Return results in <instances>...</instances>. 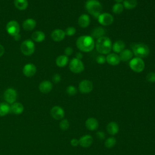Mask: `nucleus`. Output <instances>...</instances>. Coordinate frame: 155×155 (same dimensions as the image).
Segmentation results:
<instances>
[{
    "mask_svg": "<svg viewBox=\"0 0 155 155\" xmlns=\"http://www.w3.org/2000/svg\"><path fill=\"white\" fill-rule=\"evenodd\" d=\"M76 46L80 51L90 52L94 48V41L91 36L83 35L78 38Z\"/></svg>",
    "mask_w": 155,
    "mask_h": 155,
    "instance_id": "f257e3e1",
    "label": "nucleus"
},
{
    "mask_svg": "<svg viewBox=\"0 0 155 155\" xmlns=\"http://www.w3.org/2000/svg\"><path fill=\"white\" fill-rule=\"evenodd\" d=\"M96 48L101 54H108L112 49L111 39L106 36H102L97 39L96 43Z\"/></svg>",
    "mask_w": 155,
    "mask_h": 155,
    "instance_id": "f03ea898",
    "label": "nucleus"
},
{
    "mask_svg": "<svg viewBox=\"0 0 155 155\" xmlns=\"http://www.w3.org/2000/svg\"><path fill=\"white\" fill-rule=\"evenodd\" d=\"M85 8L91 16L97 19L98 16L101 14L102 6L97 0H88L85 2Z\"/></svg>",
    "mask_w": 155,
    "mask_h": 155,
    "instance_id": "7ed1b4c3",
    "label": "nucleus"
},
{
    "mask_svg": "<svg viewBox=\"0 0 155 155\" xmlns=\"http://www.w3.org/2000/svg\"><path fill=\"white\" fill-rule=\"evenodd\" d=\"M132 51L133 53L136 57L141 59L146 58L150 53L149 47L147 45L142 43L134 44L132 47Z\"/></svg>",
    "mask_w": 155,
    "mask_h": 155,
    "instance_id": "20e7f679",
    "label": "nucleus"
},
{
    "mask_svg": "<svg viewBox=\"0 0 155 155\" xmlns=\"http://www.w3.org/2000/svg\"><path fill=\"white\" fill-rule=\"evenodd\" d=\"M35 50V45L31 39H26L21 43V51L25 56L31 55Z\"/></svg>",
    "mask_w": 155,
    "mask_h": 155,
    "instance_id": "39448f33",
    "label": "nucleus"
},
{
    "mask_svg": "<svg viewBox=\"0 0 155 155\" xmlns=\"http://www.w3.org/2000/svg\"><path fill=\"white\" fill-rule=\"evenodd\" d=\"M130 68L134 72H142L145 68V63L140 58H134L131 59L129 62Z\"/></svg>",
    "mask_w": 155,
    "mask_h": 155,
    "instance_id": "423d86ee",
    "label": "nucleus"
},
{
    "mask_svg": "<svg viewBox=\"0 0 155 155\" xmlns=\"http://www.w3.org/2000/svg\"><path fill=\"white\" fill-rule=\"evenodd\" d=\"M6 31L8 35L14 37L19 34L20 26L19 23L15 20L10 21L6 25Z\"/></svg>",
    "mask_w": 155,
    "mask_h": 155,
    "instance_id": "0eeeda50",
    "label": "nucleus"
},
{
    "mask_svg": "<svg viewBox=\"0 0 155 155\" xmlns=\"http://www.w3.org/2000/svg\"><path fill=\"white\" fill-rule=\"evenodd\" d=\"M69 68L74 73H79L84 70V65L81 60L74 58L71 60L69 64Z\"/></svg>",
    "mask_w": 155,
    "mask_h": 155,
    "instance_id": "6e6552de",
    "label": "nucleus"
},
{
    "mask_svg": "<svg viewBox=\"0 0 155 155\" xmlns=\"http://www.w3.org/2000/svg\"><path fill=\"white\" fill-rule=\"evenodd\" d=\"M4 99L8 104H13L17 99V92L12 88L6 89L4 93Z\"/></svg>",
    "mask_w": 155,
    "mask_h": 155,
    "instance_id": "1a4fd4ad",
    "label": "nucleus"
},
{
    "mask_svg": "<svg viewBox=\"0 0 155 155\" xmlns=\"http://www.w3.org/2000/svg\"><path fill=\"white\" fill-rule=\"evenodd\" d=\"M99 22L102 25H109L113 22L114 18L113 16L108 13H101L97 18Z\"/></svg>",
    "mask_w": 155,
    "mask_h": 155,
    "instance_id": "9d476101",
    "label": "nucleus"
},
{
    "mask_svg": "<svg viewBox=\"0 0 155 155\" xmlns=\"http://www.w3.org/2000/svg\"><path fill=\"white\" fill-rule=\"evenodd\" d=\"M93 88L92 82L88 80H83L79 84V90L82 93H88L92 91Z\"/></svg>",
    "mask_w": 155,
    "mask_h": 155,
    "instance_id": "9b49d317",
    "label": "nucleus"
},
{
    "mask_svg": "<svg viewBox=\"0 0 155 155\" xmlns=\"http://www.w3.org/2000/svg\"><path fill=\"white\" fill-rule=\"evenodd\" d=\"M36 72V67L32 63L25 64L22 68V73L26 77H32Z\"/></svg>",
    "mask_w": 155,
    "mask_h": 155,
    "instance_id": "f8f14e48",
    "label": "nucleus"
},
{
    "mask_svg": "<svg viewBox=\"0 0 155 155\" xmlns=\"http://www.w3.org/2000/svg\"><path fill=\"white\" fill-rule=\"evenodd\" d=\"M50 114L53 118L56 120L62 119L64 117V110L59 106H54L53 107L50 111Z\"/></svg>",
    "mask_w": 155,
    "mask_h": 155,
    "instance_id": "ddd939ff",
    "label": "nucleus"
},
{
    "mask_svg": "<svg viewBox=\"0 0 155 155\" xmlns=\"http://www.w3.org/2000/svg\"><path fill=\"white\" fill-rule=\"evenodd\" d=\"M65 36V31L61 29H55L51 33L52 39L56 42H60L62 41Z\"/></svg>",
    "mask_w": 155,
    "mask_h": 155,
    "instance_id": "4468645a",
    "label": "nucleus"
},
{
    "mask_svg": "<svg viewBox=\"0 0 155 155\" xmlns=\"http://www.w3.org/2000/svg\"><path fill=\"white\" fill-rule=\"evenodd\" d=\"M53 88V84L49 81H44L39 85V90L42 93H48Z\"/></svg>",
    "mask_w": 155,
    "mask_h": 155,
    "instance_id": "2eb2a0df",
    "label": "nucleus"
},
{
    "mask_svg": "<svg viewBox=\"0 0 155 155\" xmlns=\"http://www.w3.org/2000/svg\"><path fill=\"white\" fill-rule=\"evenodd\" d=\"M93 137L87 134L82 136L79 140V145L84 148H87L90 147L92 143H93Z\"/></svg>",
    "mask_w": 155,
    "mask_h": 155,
    "instance_id": "dca6fc26",
    "label": "nucleus"
},
{
    "mask_svg": "<svg viewBox=\"0 0 155 155\" xmlns=\"http://www.w3.org/2000/svg\"><path fill=\"white\" fill-rule=\"evenodd\" d=\"M85 126L89 130L94 131L98 128L99 123L96 119L94 117H90L86 120Z\"/></svg>",
    "mask_w": 155,
    "mask_h": 155,
    "instance_id": "f3484780",
    "label": "nucleus"
},
{
    "mask_svg": "<svg viewBox=\"0 0 155 155\" xmlns=\"http://www.w3.org/2000/svg\"><path fill=\"white\" fill-rule=\"evenodd\" d=\"M120 61L119 56L116 53H110L106 57V62L111 65H117Z\"/></svg>",
    "mask_w": 155,
    "mask_h": 155,
    "instance_id": "a211bd4d",
    "label": "nucleus"
},
{
    "mask_svg": "<svg viewBox=\"0 0 155 155\" xmlns=\"http://www.w3.org/2000/svg\"><path fill=\"white\" fill-rule=\"evenodd\" d=\"M36 22L32 18H28L25 19L22 23L23 28L26 31L33 30L36 27Z\"/></svg>",
    "mask_w": 155,
    "mask_h": 155,
    "instance_id": "6ab92c4d",
    "label": "nucleus"
},
{
    "mask_svg": "<svg viewBox=\"0 0 155 155\" xmlns=\"http://www.w3.org/2000/svg\"><path fill=\"white\" fill-rule=\"evenodd\" d=\"M78 24L82 28L87 27L90 23V19L88 15L83 14L81 15L78 18Z\"/></svg>",
    "mask_w": 155,
    "mask_h": 155,
    "instance_id": "aec40b11",
    "label": "nucleus"
},
{
    "mask_svg": "<svg viewBox=\"0 0 155 155\" xmlns=\"http://www.w3.org/2000/svg\"><path fill=\"white\" fill-rule=\"evenodd\" d=\"M24 111V106L20 102H14L10 106V112L15 114H20Z\"/></svg>",
    "mask_w": 155,
    "mask_h": 155,
    "instance_id": "412c9836",
    "label": "nucleus"
},
{
    "mask_svg": "<svg viewBox=\"0 0 155 155\" xmlns=\"http://www.w3.org/2000/svg\"><path fill=\"white\" fill-rule=\"evenodd\" d=\"M133 53L132 51L128 49H124L120 53V55L119 56L121 61L126 62L130 60L133 58Z\"/></svg>",
    "mask_w": 155,
    "mask_h": 155,
    "instance_id": "4be33fe9",
    "label": "nucleus"
},
{
    "mask_svg": "<svg viewBox=\"0 0 155 155\" xmlns=\"http://www.w3.org/2000/svg\"><path fill=\"white\" fill-rule=\"evenodd\" d=\"M45 38V33L42 31H36L31 35V39L33 41L36 42H41L44 41Z\"/></svg>",
    "mask_w": 155,
    "mask_h": 155,
    "instance_id": "5701e85b",
    "label": "nucleus"
},
{
    "mask_svg": "<svg viewBox=\"0 0 155 155\" xmlns=\"http://www.w3.org/2000/svg\"><path fill=\"white\" fill-rule=\"evenodd\" d=\"M107 132L111 135H114L119 131V126L115 122H110L107 126Z\"/></svg>",
    "mask_w": 155,
    "mask_h": 155,
    "instance_id": "b1692460",
    "label": "nucleus"
},
{
    "mask_svg": "<svg viewBox=\"0 0 155 155\" xmlns=\"http://www.w3.org/2000/svg\"><path fill=\"white\" fill-rule=\"evenodd\" d=\"M105 33V30L104 28L101 27H97L93 29V30L91 32V36L94 39H99L102 36H104Z\"/></svg>",
    "mask_w": 155,
    "mask_h": 155,
    "instance_id": "393cba45",
    "label": "nucleus"
},
{
    "mask_svg": "<svg viewBox=\"0 0 155 155\" xmlns=\"http://www.w3.org/2000/svg\"><path fill=\"white\" fill-rule=\"evenodd\" d=\"M125 47V43L122 41L119 40V41H116L112 45V49L115 53H119L124 50Z\"/></svg>",
    "mask_w": 155,
    "mask_h": 155,
    "instance_id": "a878e982",
    "label": "nucleus"
},
{
    "mask_svg": "<svg viewBox=\"0 0 155 155\" xmlns=\"http://www.w3.org/2000/svg\"><path fill=\"white\" fill-rule=\"evenodd\" d=\"M68 62V58L66 55H60L56 59V64L59 67H65Z\"/></svg>",
    "mask_w": 155,
    "mask_h": 155,
    "instance_id": "bb28decb",
    "label": "nucleus"
},
{
    "mask_svg": "<svg viewBox=\"0 0 155 155\" xmlns=\"http://www.w3.org/2000/svg\"><path fill=\"white\" fill-rule=\"evenodd\" d=\"M27 0H15L14 5L16 8L19 10H25L28 7Z\"/></svg>",
    "mask_w": 155,
    "mask_h": 155,
    "instance_id": "cd10ccee",
    "label": "nucleus"
},
{
    "mask_svg": "<svg viewBox=\"0 0 155 155\" xmlns=\"http://www.w3.org/2000/svg\"><path fill=\"white\" fill-rule=\"evenodd\" d=\"M10 112V106L7 102L0 103V116H4Z\"/></svg>",
    "mask_w": 155,
    "mask_h": 155,
    "instance_id": "c85d7f7f",
    "label": "nucleus"
},
{
    "mask_svg": "<svg viewBox=\"0 0 155 155\" xmlns=\"http://www.w3.org/2000/svg\"><path fill=\"white\" fill-rule=\"evenodd\" d=\"M123 2L124 7L127 10L134 8L137 4V0H124Z\"/></svg>",
    "mask_w": 155,
    "mask_h": 155,
    "instance_id": "c756f323",
    "label": "nucleus"
},
{
    "mask_svg": "<svg viewBox=\"0 0 155 155\" xmlns=\"http://www.w3.org/2000/svg\"><path fill=\"white\" fill-rule=\"evenodd\" d=\"M124 5L121 3H116L112 7V11L114 13L119 15L124 10Z\"/></svg>",
    "mask_w": 155,
    "mask_h": 155,
    "instance_id": "7c9ffc66",
    "label": "nucleus"
},
{
    "mask_svg": "<svg viewBox=\"0 0 155 155\" xmlns=\"http://www.w3.org/2000/svg\"><path fill=\"white\" fill-rule=\"evenodd\" d=\"M116 143V140L113 137H110L108 138L105 142V146L108 148H111L113 147Z\"/></svg>",
    "mask_w": 155,
    "mask_h": 155,
    "instance_id": "2f4dec72",
    "label": "nucleus"
},
{
    "mask_svg": "<svg viewBox=\"0 0 155 155\" xmlns=\"http://www.w3.org/2000/svg\"><path fill=\"white\" fill-rule=\"evenodd\" d=\"M70 127V123L67 119H63L59 123V127L61 130H67Z\"/></svg>",
    "mask_w": 155,
    "mask_h": 155,
    "instance_id": "473e14b6",
    "label": "nucleus"
},
{
    "mask_svg": "<svg viewBox=\"0 0 155 155\" xmlns=\"http://www.w3.org/2000/svg\"><path fill=\"white\" fill-rule=\"evenodd\" d=\"M66 91L68 95L74 96L77 93L78 90L75 87H74L73 85H69L68 87H67V88L66 89Z\"/></svg>",
    "mask_w": 155,
    "mask_h": 155,
    "instance_id": "72a5a7b5",
    "label": "nucleus"
},
{
    "mask_svg": "<svg viewBox=\"0 0 155 155\" xmlns=\"http://www.w3.org/2000/svg\"><path fill=\"white\" fill-rule=\"evenodd\" d=\"M76 28L73 27H67L66 29H65V35H67V36H73L76 33Z\"/></svg>",
    "mask_w": 155,
    "mask_h": 155,
    "instance_id": "f704fd0d",
    "label": "nucleus"
},
{
    "mask_svg": "<svg viewBox=\"0 0 155 155\" xmlns=\"http://www.w3.org/2000/svg\"><path fill=\"white\" fill-rule=\"evenodd\" d=\"M146 79L147 81L150 82H155V73L154 72H150L149 73L147 76Z\"/></svg>",
    "mask_w": 155,
    "mask_h": 155,
    "instance_id": "c9c22d12",
    "label": "nucleus"
},
{
    "mask_svg": "<svg viewBox=\"0 0 155 155\" xmlns=\"http://www.w3.org/2000/svg\"><path fill=\"white\" fill-rule=\"evenodd\" d=\"M96 62L99 64H103L106 62V58L104 56V54L99 55L96 58Z\"/></svg>",
    "mask_w": 155,
    "mask_h": 155,
    "instance_id": "e433bc0d",
    "label": "nucleus"
},
{
    "mask_svg": "<svg viewBox=\"0 0 155 155\" xmlns=\"http://www.w3.org/2000/svg\"><path fill=\"white\" fill-rule=\"evenodd\" d=\"M52 80H53V81L54 83L58 84V83H59V82L61 81V77L60 74L56 73V74H54L53 75V78H52Z\"/></svg>",
    "mask_w": 155,
    "mask_h": 155,
    "instance_id": "4c0bfd02",
    "label": "nucleus"
},
{
    "mask_svg": "<svg viewBox=\"0 0 155 155\" xmlns=\"http://www.w3.org/2000/svg\"><path fill=\"white\" fill-rule=\"evenodd\" d=\"M73 52V50L71 47H67L65 50H64V53H65V55H66L67 56H70L72 54Z\"/></svg>",
    "mask_w": 155,
    "mask_h": 155,
    "instance_id": "58836bf2",
    "label": "nucleus"
},
{
    "mask_svg": "<svg viewBox=\"0 0 155 155\" xmlns=\"http://www.w3.org/2000/svg\"><path fill=\"white\" fill-rule=\"evenodd\" d=\"M96 136L97 137L98 139H99L100 140H103L105 139V134L103 131H99L96 133Z\"/></svg>",
    "mask_w": 155,
    "mask_h": 155,
    "instance_id": "ea45409f",
    "label": "nucleus"
},
{
    "mask_svg": "<svg viewBox=\"0 0 155 155\" xmlns=\"http://www.w3.org/2000/svg\"><path fill=\"white\" fill-rule=\"evenodd\" d=\"M70 143H71V145H72V146H73V147H76V146H78L79 144V140H78L77 139H72L71 140V141H70Z\"/></svg>",
    "mask_w": 155,
    "mask_h": 155,
    "instance_id": "a19ab883",
    "label": "nucleus"
},
{
    "mask_svg": "<svg viewBox=\"0 0 155 155\" xmlns=\"http://www.w3.org/2000/svg\"><path fill=\"white\" fill-rule=\"evenodd\" d=\"M4 52H5V48L3 47V45L0 44V57H1L4 54Z\"/></svg>",
    "mask_w": 155,
    "mask_h": 155,
    "instance_id": "79ce46f5",
    "label": "nucleus"
},
{
    "mask_svg": "<svg viewBox=\"0 0 155 155\" xmlns=\"http://www.w3.org/2000/svg\"><path fill=\"white\" fill-rule=\"evenodd\" d=\"M82 57H83V55H82V54L81 52H78V53L76 54V58L78 59L81 60V59L82 58Z\"/></svg>",
    "mask_w": 155,
    "mask_h": 155,
    "instance_id": "37998d69",
    "label": "nucleus"
},
{
    "mask_svg": "<svg viewBox=\"0 0 155 155\" xmlns=\"http://www.w3.org/2000/svg\"><path fill=\"white\" fill-rule=\"evenodd\" d=\"M13 38H14V39H15V41H18V40H19V39H21V36H20V35L19 34V35H18L14 36Z\"/></svg>",
    "mask_w": 155,
    "mask_h": 155,
    "instance_id": "c03bdc74",
    "label": "nucleus"
},
{
    "mask_svg": "<svg viewBox=\"0 0 155 155\" xmlns=\"http://www.w3.org/2000/svg\"><path fill=\"white\" fill-rule=\"evenodd\" d=\"M114 1L116 2V3H121L124 1V0H114Z\"/></svg>",
    "mask_w": 155,
    "mask_h": 155,
    "instance_id": "a18cd8bd",
    "label": "nucleus"
}]
</instances>
